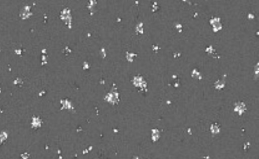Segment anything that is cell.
Wrapping results in <instances>:
<instances>
[{
  "mask_svg": "<svg viewBox=\"0 0 259 159\" xmlns=\"http://www.w3.org/2000/svg\"><path fill=\"white\" fill-rule=\"evenodd\" d=\"M224 84H225V83H224V79H221V80H219L218 82H216V86H219V88L218 89H221L223 87V86H224Z\"/></svg>",
  "mask_w": 259,
  "mask_h": 159,
  "instance_id": "obj_4",
  "label": "cell"
},
{
  "mask_svg": "<svg viewBox=\"0 0 259 159\" xmlns=\"http://www.w3.org/2000/svg\"><path fill=\"white\" fill-rule=\"evenodd\" d=\"M31 12L30 11V7L26 6L24 7L21 12V16L23 19L29 18L31 16Z\"/></svg>",
  "mask_w": 259,
  "mask_h": 159,
  "instance_id": "obj_2",
  "label": "cell"
},
{
  "mask_svg": "<svg viewBox=\"0 0 259 159\" xmlns=\"http://www.w3.org/2000/svg\"><path fill=\"white\" fill-rule=\"evenodd\" d=\"M210 129H211V132L213 134H216L219 133L220 132V128L219 126L218 125H217L216 124H213L211 126Z\"/></svg>",
  "mask_w": 259,
  "mask_h": 159,
  "instance_id": "obj_3",
  "label": "cell"
},
{
  "mask_svg": "<svg viewBox=\"0 0 259 159\" xmlns=\"http://www.w3.org/2000/svg\"><path fill=\"white\" fill-rule=\"evenodd\" d=\"M246 110V108L244 102H238L236 103L234 108V111L238 112L239 115L243 114Z\"/></svg>",
  "mask_w": 259,
  "mask_h": 159,
  "instance_id": "obj_1",
  "label": "cell"
}]
</instances>
